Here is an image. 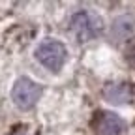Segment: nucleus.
<instances>
[{
    "label": "nucleus",
    "instance_id": "obj_1",
    "mask_svg": "<svg viewBox=\"0 0 135 135\" xmlns=\"http://www.w3.org/2000/svg\"><path fill=\"white\" fill-rule=\"evenodd\" d=\"M41 96V86L28 77L17 79L11 88V99L19 109H32Z\"/></svg>",
    "mask_w": 135,
    "mask_h": 135
},
{
    "label": "nucleus",
    "instance_id": "obj_2",
    "mask_svg": "<svg viewBox=\"0 0 135 135\" xmlns=\"http://www.w3.org/2000/svg\"><path fill=\"white\" fill-rule=\"evenodd\" d=\"M36 58L41 66L51 71H58L66 62V47L60 41H45L36 49Z\"/></svg>",
    "mask_w": 135,
    "mask_h": 135
},
{
    "label": "nucleus",
    "instance_id": "obj_3",
    "mask_svg": "<svg viewBox=\"0 0 135 135\" xmlns=\"http://www.w3.org/2000/svg\"><path fill=\"white\" fill-rule=\"evenodd\" d=\"M94 129L98 135H120L124 122L113 113H98L94 118Z\"/></svg>",
    "mask_w": 135,
    "mask_h": 135
},
{
    "label": "nucleus",
    "instance_id": "obj_4",
    "mask_svg": "<svg viewBox=\"0 0 135 135\" xmlns=\"http://www.w3.org/2000/svg\"><path fill=\"white\" fill-rule=\"evenodd\" d=\"M71 30H73V34H75L81 41H88L90 38L96 36V28L92 25V17L86 11L77 13L73 19H71Z\"/></svg>",
    "mask_w": 135,
    "mask_h": 135
},
{
    "label": "nucleus",
    "instance_id": "obj_5",
    "mask_svg": "<svg viewBox=\"0 0 135 135\" xmlns=\"http://www.w3.org/2000/svg\"><path fill=\"white\" fill-rule=\"evenodd\" d=\"M126 58H128L129 64L135 66V40H133V41L128 45V49H126Z\"/></svg>",
    "mask_w": 135,
    "mask_h": 135
}]
</instances>
